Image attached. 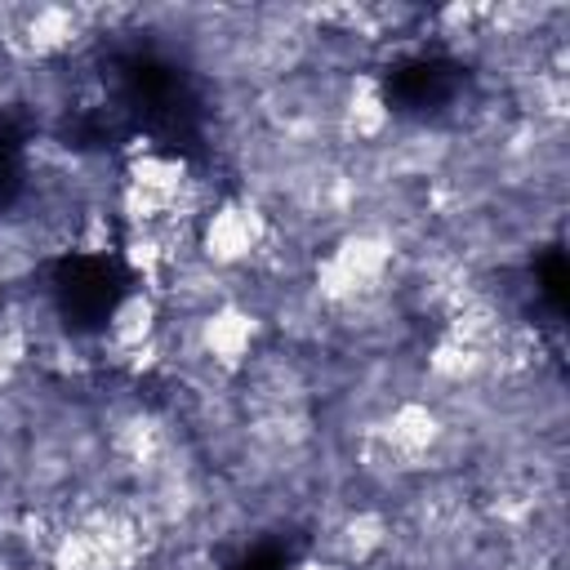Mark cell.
I'll list each match as a JSON object with an SVG mask.
<instances>
[{
  "label": "cell",
  "instance_id": "6da1fadb",
  "mask_svg": "<svg viewBox=\"0 0 570 570\" xmlns=\"http://www.w3.org/2000/svg\"><path fill=\"white\" fill-rule=\"evenodd\" d=\"M396 94L410 102V107H428V102H441L450 94V67L445 62H410L396 80Z\"/></svg>",
  "mask_w": 570,
  "mask_h": 570
}]
</instances>
